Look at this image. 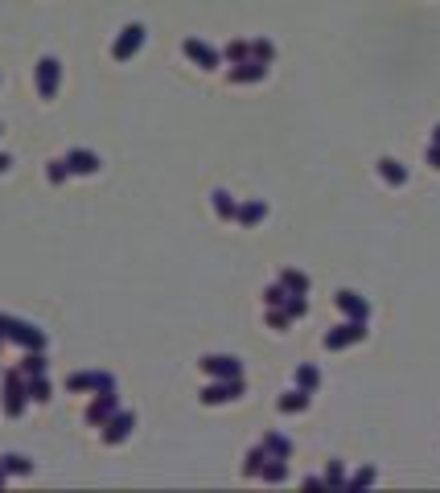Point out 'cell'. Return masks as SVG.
<instances>
[{
    "mask_svg": "<svg viewBox=\"0 0 440 493\" xmlns=\"http://www.w3.org/2000/svg\"><path fill=\"white\" fill-rule=\"evenodd\" d=\"M0 333H8L13 341H21V346H29V350H42V346H46V337H42L37 329L21 325V321H4V317H0Z\"/></svg>",
    "mask_w": 440,
    "mask_h": 493,
    "instance_id": "1",
    "label": "cell"
},
{
    "mask_svg": "<svg viewBox=\"0 0 440 493\" xmlns=\"http://www.w3.org/2000/svg\"><path fill=\"white\" fill-rule=\"evenodd\" d=\"M25 395H29V387L21 382V375H8V378H4V411H8V415H21Z\"/></svg>",
    "mask_w": 440,
    "mask_h": 493,
    "instance_id": "2",
    "label": "cell"
},
{
    "mask_svg": "<svg viewBox=\"0 0 440 493\" xmlns=\"http://www.w3.org/2000/svg\"><path fill=\"white\" fill-rule=\"evenodd\" d=\"M37 91L46 95V99H54V91H58V62L54 58H46L37 66Z\"/></svg>",
    "mask_w": 440,
    "mask_h": 493,
    "instance_id": "3",
    "label": "cell"
},
{
    "mask_svg": "<svg viewBox=\"0 0 440 493\" xmlns=\"http://www.w3.org/2000/svg\"><path fill=\"white\" fill-rule=\"evenodd\" d=\"M140 42H145V29H140V25H128V29H123V37L116 42V58H132Z\"/></svg>",
    "mask_w": 440,
    "mask_h": 493,
    "instance_id": "4",
    "label": "cell"
},
{
    "mask_svg": "<svg viewBox=\"0 0 440 493\" xmlns=\"http://www.w3.org/2000/svg\"><path fill=\"white\" fill-rule=\"evenodd\" d=\"M66 387L71 391H111V378L107 375H74Z\"/></svg>",
    "mask_w": 440,
    "mask_h": 493,
    "instance_id": "5",
    "label": "cell"
},
{
    "mask_svg": "<svg viewBox=\"0 0 440 493\" xmlns=\"http://www.w3.org/2000/svg\"><path fill=\"white\" fill-rule=\"evenodd\" d=\"M66 169H71V173H95L99 161H95V152H71V157H66Z\"/></svg>",
    "mask_w": 440,
    "mask_h": 493,
    "instance_id": "6",
    "label": "cell"
},
{
    "mask_svg": "<svg viewBox=\"0 0 440 493\" xmlns=\"http://www.w3.org/2000/svg\"><path fill=\"white\" fill-rule=\"evenodd\" d=\"M128 427H132V415H120V420H111V427L103 432V440H107V444H120L123 436H128Z\"/></svg>",
    "mask_w": 440,
    "mask_h": 493,
    "instance_id": "7",
    "label": "cell"
},
{
    "mask_svg": "<svg viewBox=\"0 0 440 493\" xmlns=\"http://www.w3.org/2000/svg\"><path fill=\"white\" fill-rule=\"evenodd\" d=\"M111 407H116V399H111V391H103V399H99L95 407H91V411H87V420H91V423H103L107 415H111Z\"/></svg>",
    "mask_w": 440,
    "mask_h": 493,
    "instance_id": "8",
    "label": "cell"
},
{
    "mask_svg": "<svg viewBox=\"0 0 440 493\" xmlns=\"http://www.w3.org/2000/svg\"><path fill=\"white\" fill-rule=\"evenodd\" d=\"M206 370H214V375H239V366H231V358H206Z\"/></svg>",
    "mask_w": 440,
    "mask_h": 493,
    "instance_id": "9",
    "label": "cell"
},
{
    "mask_svg": "<svg viewBox=\"0 0 440 493\" xmlns=\"http://www.w3.org/2000/svg\"><path fill=\"white\" fill-rule=\"evenodd\" d=\"M342 305H346V312H354L358 321L367 317V305H362V300H354V292H342Z\"/></svg>",
    "mask_w": 440,
    "mask_h": 493,
    "instance_id": "10",
    "label": "cell"
},
{
    "mask_svg": "<svg viewBox=\"0 0 440 493\" xmlns=\"http://www.w3.org/2000/svg\"><path fill=\"white\" fill-rule=\"evenodd\" d=\"M42 370H46V358L33 350L29 358H25V375H42Z\"/></svg>",
    "mask_w": 440,
    "mask_h": 493,
    "instance_id": "11",
    "label": "cell"
},
{
    "mask_svg": "<svg viewBox=\"0 0 440 493\" xmlns=\"http://www.w3.org/2000/svg\"><path fill=\"white\" fill-rule=\"evenodd\" d=\"M185 49L194 54V58H197V62H202V66H214V54H210V49H206V46H197V42H190V46H185Z\"/></svg>",
    "mask_w": 440,
    "mask_h": 493,
    "instance_id": "12",
    "label": "cell"
},
{
    "mask_svg": "<svg viewBox=\"0 0 440 493\" xmlns=\"http://www.w3.org/2000/svg\"><path fill=\"white\" fill-rule=\"evenodd\" d=\"M379 164H383V177H387V181H395V185L403 181V169H399L395 161H379Z\"/></svg>",
    "mask_w": 440,
    "mask_h": 493,
    "instance_id": "13",
    "label": "cell"
},
{
    "mask_svg": "<svg viewBox=\"0 0 440 493\" xmlns=\"http://www.w3.org/2000/svg\"><path fill=\"white\" fill-rule=\"evenodd\" d=\"M4 469H13V473H29V461H25V456H4Z\"/></svg>",
    "mask_w": 440,
    "mask_h": 493,
    "instance_id": "14",
    "label": "cell"
},
{
    "mask_svg": "<svg viewBox=\"0 0 440 493\" xmlns=\"http://www.w3.org/2000/svg\"><path fill=\"white\" fill-rule=\"evenodd\" d=\"M29 395H33V399H49V387L42 378H33V382H29Z\"/></svg>",
    "mask_w": 440,
    "mask_h": 493,
    "instance_id": "15",
    "label": "cell"
},
{
    "mask_svg": "<svg viewBox=\"0 0 440 493\" xmlns=\"http://www.w3.org/2000/svg\"><path fill=\"white\" fill-rule=\"evenodd\" d=\"M66 173H71V169H66V161H54V164H49V181H62Z\"/></svg>",
    "mask_w": 440,
    "mask_h": 493,
    "instance_id": "16",
    "label": "cell"
},
{
    "mask_svg": "<svg viewBox=\"0 0 440 493\" xmlns=\"http://www.w3.org/2000/svg\"><path fill=\"white\" fill-rule=\"evenodd\" d=\"M428 161H432V164H436V169H440V144H436V148H432V152H428Z\"/></svg>",
    "mask_w": 440,
    "mask_h": 493,
    "instance_id": "17",
    "label": "cell"
},
{
    "mask_svg": "<svg viewBox=\"0 0 440 493\" xmlns=\"http://www.w3.org/2000/svg\"><path fill=\"white\" fill-rule=\"evenodd\" d=\"M4 169H8V157H0V173H4Z\"/></svg>",
    "mask_w": 440,
    "mask_h": 493,
    "instance_id": "18",
    "label": "cell"
},
{
    "mask_svg": "<svg viewBox=\"0 0 440 493\" xmlns=\"http://www.w3.org/2000/svg\"><path fill=\"white\" fill-rule=\"evenodd\" d=\"M436 144H440V128H436Z\"/></svg>",
    "mask_w": 440,
    "mask_h": 493,
    "instance_id": "19",
    "label": "cell"
},
{
    "mask_svg": "<svg viewBox=\"0 0 440 493\" xmlns=\"http://www.w3.org/2000/svg\"><path fill=\"white\" fill-rule=\"evenodd\" d=\"M0 481H4V473H0Z\"/></svg>",
    "mask_w": 440,
    "mask_h": 493,
    "instance_id": "20",
    "label": "cell"
}]
</instances>
